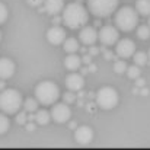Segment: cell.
I'll return each mask as SVG.
<instances>
[{"label": "cell", "instance_id": "obj_1", "mask_svg": "<svg viewBox=\"0 0 150 150\" xmlns=\"http://www.w3.org/2000/svg\"><path fill=\"white\" fill-rule=\"evenodd\" d=\"M88 21H89V12L79 1H73V3H69L67 6H64L63 22L69 28H71V29L82 28L88 23Z\"/></svg>", "mask_w": 150, "mask_h": 150}, {"label": "cell", "instance_id": "obj_2", "mask_svg": "<svg viewBox=\"0 0 150 150\" xmlns=\"http://www.w3.org/2000/svg\"><path fill=\"white\" fill-rule=\"evenodd\" d=\"M139 12L130 6H124L121 7L117 13H115V18H114V22H115V26L122 31V32H130L133 29L137 28L139 25Z\"/></svg>", "mask_w": 150, "mask_h": 150}, {"label": "cell", "instance_id": "obj_3", "mask_svg": "<svg viewBox=\"0 0 150 150\" xmlns=\"http://www.w3.org/2000/svg\"><path fill=\"white\" fill-rule=\"evenodd\" d=\"M23 106L22 95L16 89H3L0 92V111L6 115L18 114Z\"/></svg>", "mask_w": 150, "mask_h": 150}, {"label": "cell", "instance_id": "obj_4", "mask_svg": "<svg viewBox=\"0 0 150 150\" xmlns=\"http://www.w3.org/2000/svg\"><path fill=\"white\" fill-rule=\"evenodd\" d=\"M35 98L42 105H54L60 98V88L50 80H44L35 86Z\"/></svg>", "mask_w": 150, "mask_h": 150}, {"label": "cell", "instance_id": "obj_5", "mask_svg": "<svg viewBox=\"0 0 150 150\" xmlns=\"http://www.w3.org/2000/svg\"><path fill=\"white\" fill-rule=\"evenodd\" d=\"M120 0H88V9L96 18H106L115 13Z\"/></svg>", "mask_w": 150, "mask_h": 150}, {"label": "cell", "instance_id": "obj_6", "mask_svg": "<svg viewBox=\"0 0 150 150\" xmlns=\"http://www.w3.org/2000/svg\"><path fill=\"white\" fill-rule=\"evenodd\" d=\"M118 92L111 88V86H103L100 88L96 93V105L102 108V109H112L118 105Z\"/></svg>", "mask_w": 150, "mask_h": 150}, {"label": "cell", "instance_id": "obj_7", "mask_svg": "<svg viewBox=\"0 0 150 150\" xmlns=\"http://www.w3.org/2000/svg\"><path fill=\"white\" fill-rule=\"evenodd\" d=\"M118 28L117 26H112V25H105L100 28V31L98 32V38L102 42V45L105 47H111L114 44L118 42Z\"/></svg>", "mask_w": 150, "mask_h": 150}, {"label": "cell", "instance_id": "obj_8", "mask_svg": "<svg viewBox=\"0 0 150 150\" xmlns=\"http://www.w3.org/2000/svg\"><path fill=\"white\" fill-rule=\"evenodd\" d=\"M51 118L57 122V124H64L71 118V109L69 106V103L63 102V103H54L52 109H51Z\"/></svg>", "mask_w": 150, "mask_h": 150}, {"label": "cell", "instance_id": "obj_9", "mask_svg": "<svg viewBox=\"0 0 150 150\" xmlns=\"http://www.w3.org/2000/svg\"><path fill=\"white\" fill-rule=\"evenodd\" d=\"M115 52H117V55L121 57V58H130V57H133L134 52H136V44H134V41H131L130 38L120 40V41L117 42Z\"/></svg>", "mask_w": 150, "mask_h": 150}, {"label": "cell", "instance_id": "obj_10", "mask_svg": "<svg viewBox=\"0 0 150 150\" xmlns=\"http://www.w3.org/2000/svg\"><path fill=\"white\" fill-rule=\"evenodd\" d=\"M74 140L79 143V144H89L92 140H93V130L88 125H82V127H77L76 131H74Z\"/></svg>", "mask_w": 150, "mask_h": 150}, {"label": "cell", "instance_id": "obj_11", "mask_svg": "<svg viewBox=\"0 0 150 150\" xmlns=\"http://www.w3.org/2000/svg\"><path fill=\"white\" fill-rule=\"evenodd\" d=\"M66 86H67V89L71 91V92H79V91H82L83 86H85L83 74L70 73V74L66 77Z\"/></svg>", "mask_w": 150, "mask_h": 150}, {"label": "cell", "instance_id": "obj_12", "mask_svg": "<svg viewBox=\"0 0 150 150\" xmlns=\"http://www.w3.org/2000/svg\"><path fill=\"white\" fill-rule=\"evenodd\" d=\"M79 38H80V41H82L83 45H93V44L99 40L96 29L92 28V26H83V28L80 29Z\"/></svg>", "mask_w": 150, "mask_h": 150}, {"label": "cell", "instance_id": "obj_13", "mask_svg": "<svg viewBox=\"0 0 150 150\" xmlns=\"http://www.w3.org/2000/svg\"><path fill=\"white\" fill-rule=\"evenodd\" d=\"M47 40L52 45H60L66 40V31L60 26H52L47 31Z\"/></svg>", "mask_w": 150, "mask_h": 150}, {"label": "cell", "instance_id": "obj_14", "mask_svg": "<svg viewBox=\"0 0 150 150\" xmlns=\"http://www.w3.org/2000/svg\"><path fill=\"white\" fill-rule=\"evenodd\" d=\"M15 70H16V66L10 58H6V57L0 58V79L3 80L10 79L15 74Z\"/></svg>", "mask_w": 150, "mask_h": 150}, {"label": "cell", "instance_id": "obj_15", "mask_svg": "<svg viewBox=\"0 0 150 150\" xmlns=\"http://www.w3.org/2000/svg\"><path fill=\"white\" fill-rule=\"evenodd\" d=\"M44 7L45 12L50 15H58L60 12H63L64 9V0H45L44 1Z\"/></svg>", "mask_w": 150, "mask_h": 150}, {"label": "cell", "instance_id": "obj_16", "mask_svg": "<svg viewBox=\"0 0 150 150\" xmlns=\"http://www.w3.org/2000/svg\"><path fill=\"white\" fill-rule=\"evenodd\" d=\"M64 66H66V69L70 70V71L79 70L80 66H82V58H80L79 55H76L74 52H71V54H69V55L66 57V60H64Z\"/></svg>", "mask_w": 150, "mask_h": 150}, {"label": "cell", "instance_id": "obj_17", "mask_svg": "<svg viewBox=\"0 0 150 150\" xmlns=\"http://www.w3.org/2000/svg\"><path fill=\"white\" fill-rule=\"evenodd\" d=\"M136 10L142 16H150V0H137Z\"/></svg>", "mask_w": 150, "mask_h": 150}, {"label": "cell", "instance_id": "obj_18", "mask_svg": "<svg viewBox=\"0 0 150 150\" xmlns=\"http://www.w3.org/2000/svg\"><path fill=\"white\" fill-rule=\"evenodd\" d=\"M63 47H64V50L67 51L69 54L76 52V51L80 48V47H79V41H77L76 38H66L64 42H63Z\"/></svg>", "mask_w": 150, "mask_h": 150}, {"label": "cell", "instance_id": "obj_19", "mask_svg": "<svg viewBox=\"0 0 150 150\" xmlns=\"http://www.w3.org/2000/svg\"><path fill=\"white\" fill-rule=\"evenodd\" d=\"M51 120V114L48 111H45V109H41V111H37V115H35V121H37V124H40V125H45V124H48Z\"/></svg>", "mask_w": 150, "mask_h": 150}, {"label": "cell", "instance_id": "obj_20", "mask_svg": "<svg viewBox=\"0 0 150 150\" xmlns=\"http://www.w3.org/2000/svg\"><path fill=\"white\" fill-rule=\"evenodd\" d=\"M37 108H38V99L35 98H28V99H25L23 102V109L26 111V112H37Z\"/></svg>", "mask_w": 150, "mask_h": 150}, {"label": "cell", "instance_id": "obj_21", "mask_svg": "<svg viewBox=\"0 0 150 150\" xmlns=\"http://www.w3.org/2000/svg\"><path fill=\"white\" fill-rule=\"evenodd\" d=\"M133 58H134V63H136L137 66H144V64H147L149 55H147L146 52H143V51H139V52H134Z\"/></svg>", "mask_w": 150, "mask_h": 150}, {"label": "cell", "instance_id": "obj_22", "mask_svg": "<svg viewBox=\"0 0 150 150\" xmlns=\"http://www.w3.org/2000/svg\"><path fill=\"white\" fill-rule=\"evenodd\" d=\"M137 37L140 40H149L150 38V26L149 25H140L137 28Z\"/></svg>", "mask_w": 150, "mask_h": 150}, {"label": "cell", "instance_id": "obj_23", "mask_svg": "<svg viewBox=\"0 0 150 150\" xmlns=\"http://www.w3.org/2000/svg\"><path fill=\"white\" fill-rule=\"evenodd\" d=\"M10 127V121L4 112H0V134H4Z\"/></svg>", "mask_w": 150, "mask_h": 150}, {"label": "cell", "instance_id": "obj_24", "mask_svg": "<svg viewBox=\"0 0 150 150\" xmlns=\"http://www.w3.org/2000/svg\"><path fill=\"white\" fill-rule=\"evenodd\" d=\"M140 66H137V64H134V66H130L128 69H127V76L130 77V79H137V77H140Z\"/></svg>", "mask_w": 150, "mask_h": 150}, {"label": "cell", "instance_id": "obj_25", "mask_svg": "<svg viewBox=\"0 0 150 150\" xmlns=\"http://www.w3.org/2000/svg\"><path fill=\"white\" fill-rule=\"evenodd\" d=\"M127 69H128V66H127V63H125V61H122V60H118V61H115V63H114V71H115V73H118V74L125 73V71H127Z\"/></svg>", "mask_w": 150, "mask_h": 150}, {"label": "cell", "instance_id": "obj_26", "mask_svg": "<svg viewBox=\"0 0 150 150\" xmlns=\"http://www.w3.org/2000/svg\"><path fill=\"white\" fill-rule=\"evenodd\" d=\"M7 16H9L7 7H6V4H4V3H1V1H0V25H1V23H4V22L7 21Z\"/></svg>", "mask_w": 150, "mask_h": 150}, {"label": "cell", "instance_id": "obj_27", "mask_svg": "<svg viewBox=\"0 0 150 150\" xmlns=\"http://www.w3.org/2000/svg\"><path fill=\"white\" fill-rule=\"evenodd\" d=\"M26 121H28V114H26V111H22V112H18V114H16V122H18V124L23 125V124H26Z\"/></svg>", "mask_w": 150, "mask_h": 150}, {"label": "cell", "instance_id": "obj_28", "mask_svg": "<svg viewBox=\"0 0 150 150\" xmlns=\"http://www.w3.org/2000/svg\"><path fill=\"white\" fill-rule=\"evenodd\" d=\"M63 98H64V102H66V103H73V102H76V95H74L71 91H69L67 93H64Z\"/></svg>", "mask_w": 150, "mask_h": 150}, {"label": "cell", "instance_id": "obj_29", "mask_svg": "<svg viewBox=\"0 0 150 150\" xmlns=\"http://www.w3.org/2000/svg\"><path fill=\"white\" fill-rule=\"evenodd\" d=\"M29 6H34V7H40L41 4H44L45 0H26Z\"/></svg>", "mask_w": 150, "mask_h": 150}, {"label": "cell", "instance_id": "obj_30", "mask_svg": "<svg viewBox=\"0 0 150 150\" xmlns=\"http://www.w3.org/2000/svg\"><path fill=\"white\" fill-rule=\"evenodd\" d=\"M82 61H83L85 64H91V63H92V55H91V54H86V55H83Z\"/></svg>", "mask_w": 150, "mask_h": 150}, {"label": "cell", "instance_id": "obj_31", "mask_svg": "<svg viewBox=\"0 0 150 150\" xmlns=\"http://www.w3.org/2000/svg\"><path fill=\"white\" fill-rule=\"evenodd\" d=\"M103 57H105L106 60H112V58H114V54H112L109 50H105L103 51Z\"/></svg>", "mask_w": 150, "mask_h": 150}, {"label": "cell", "instance_id": "obj_32", "mask_svg": "<svg viewBox=\"0 0 150 150\" xmlns=\"http://www.w3.org/2000/svg\"><path fill=\"white\" fill-rule=\"evenodd\" d=\"M98 52H99V48H98V47H93V45H92V47L89 48V54H91V55H96Z\"/></svg>", "mask_w": 150, "mask_h": 150}, {"label": "cell", "instance_id": "obj_33", "mask_svg": "<svg viewBox=\"0 0 150 150\" xmlns=\"http://www.w3.org/2000/svg\"><path fill=\"white\" fill-rule=\"evenodd\" d=\"M136 85L142 88V86H144V80H143V79H140V77H137V82H136Z\"/></svg>", "mask_w": 150, "mask_h": 150}, {"label": "cell", "instance_id": "obj_34", "mask_svg": "<svg viewBox=\"0 0 150 150\" xmlns=\"http://www.w3.org/2000/svg\"><path fill=\"white\" fill-rule=\"evenodd\" d=\"M26 130L28 131H32V130H35V125L31 122V124H26Z\"/></svg>", "mask_w": 150, "mask_h": 150}, {"label": "cell", "instance_id": "obj_35", "mask_svg": "<svg viewBox=\"0 0 150 150\" xmlns=\"http://www.w3.org/2000/svg\"><path fill=\"white\" fill-rule=\"evenodd\" d=\"M93 109H95V105L93 103H88V111L89 112H93Z\"/></svg>", "mask_w": 150, "mask_h": 150}, {"label": "cell", "instance_id": "obj_36", "mask_svg": "<svg viewBox=\"0 0 150 150\" xmlns=\"http://www.w3.org/2000/svg\"><path fill=\"white\" fill-rule=\"evenodd\" d=\"M96 69H98V67H96L95 64H91V66H89V71H93V73H95V71H96Z\"/></svg>", "mask_w": 150, "mask_h": 150}, {"label": "cell", "instance_id": "obj_37", "mask_svg": "<svg viewBox=\"0 0 150 150\" xmlns=\"http://www.w3.org/2000/svg\"><path fill=\"white\" fill-rule=\"evenodd\" d=\"M61 19H63V18H61ZM61 19H60V18H58V16L55 15V18H54V21H52V22H54V25H57V23H58V22H60Z\"/></svg>", "mask_w": 150, "mask_h": 150}, {"label": "cell", "instance_id": "obj_38", "mask_svg": "<svg viewBox=\"0 0 150 150\" xmlns=\"http://www.w3.org/2000/svg\"><path fill=\"white\" fill-rule=\"evenodd\" d=\"M4 85H6V83L3 82V79H0V91H3V89H4Z\"/></svg>", "mask_w": 150, "mask_h": 150}, {"label": "cell", "instance_id": "obj_39", "mask_svg": "<svg viewBox=\"0 0 150 150\" xmlns=\"http://www.w3.org/2000/svg\"><path fill=\"white\" fill-rule=\"evenodd\" d=\"M142 95H149V89H142Z\"/></svg>", "mask_w": 150, "mask_h": 150}, {"label": "cell", "instance_id": "obj_40", "mask_svg": "<svg viewBox=\"0 0 150 150\" xmlns=\"http://www.w3.org/2000/svg\"><path fill=\"white\" fill-rule=\"evenodd\" d=\"M86 73H89V69H82V74L85 76Z\"/></svg>", "mask_w": 150, "mask_h": 150}, {"label": "cell", "instance_id": "obj_41", "mask_svg": "<svg viewBox=\"0 0 150 150\" xmlns=\"http://www.w3.org/2000/svg\"><path fill=\"white\" fill-rule=\"evenodd\" d=\"M70 128H76V122H70Z\"/></svg>", "mask_w": 150, "mask_h": 150}, {"label": "cell", "instance_id": "obj_42", "mask_svg": "<svg viewBox=\"0 0 150 150\" xmlns=\"http://www.w3.org/2000/svg\"><path fill=\"white\" fill-rule=\"evenodd\" d=\"M147 55H149V60H150V50H149V52H147Z\"/></svg>", "mask_w": 150, "mask_h": 150}, {"label": "cell", "instance_id": "obj_43", "mask_svg": "<svg viewBox=\"0 0 150 150\" xmlns=\"http://www.w3.org/2000/svg\"><path fill=\"white\" fill-rule=\"evenodd\" d=\"M0 41H1V31H0Z\"/></svg>", "mask_w": 150, "mask_h": 150}, {"label": "cell", "instance_id": "obj_44", "mask_svg": "<svg viewBox=\"0 0 150 150\" xmlns=\"http://www.w3.org/2000/svg\"><path fill=\"white\" fill-rule=\"evenodd\" d=\"M149 26H150V16H149Z\"/></svg>", "mask_w": 150, "mask_h": 150}]
</instances>
